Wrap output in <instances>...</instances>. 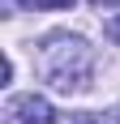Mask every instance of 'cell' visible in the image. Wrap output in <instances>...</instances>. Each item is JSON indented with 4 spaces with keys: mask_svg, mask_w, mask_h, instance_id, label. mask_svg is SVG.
<instances>
[{
    "mask_svg": "<svg viewBox=\"0 0 120 124\" xmlns=\"http://www.w3.org/2000/svg\"><path fill=\"white\" fill-rule=\"evenodd\" d=\"M90 4H99V9H111V4H120V0H90Z\"/></svg>",
    "mask_w": 120,
    "mask_h": 124,
    "instance_id": "obj_5",
    "label": "cell"
},
{
    "mask_svg": "<svg viewBox=\"0 0 120 124\" xmlns=\"http://www.w3.org/2000/svg\"><path fill=\"white\" fill-rule=\"evenodd\" d=\"M26 9H73V0H22Z\"/></svg>",
    "mask_w": 120,
    "mask_h": 124,
    "instance_id": "obj_3",
    "label": "cell"
},
{
    "mask_svg": "<svg viewBox=\"0 0 120 124\" xmlns=\"http://www.w3.org/2000/svg\"><path fill=\"white\" fill-rule=\"evenodd\" d=\"M103 124H120V107H111V111L103 116Z\"/></svg>",
    "mask_w": 120,
    "mask_h": 124,
    "instance_id": "obj_4",
    "label": "cell"
},
{
    "mask_svg": "<svg viewBox=\"0 0 120 124\" xmlns=\"http://www.w3.org/2000/svg\"><path fill=\"white\" fill-rule=\"evenodd\" d=\"M4 124H56V111L43 94H17L4 103Z\"/></svg>",
    "mask_w": 120,
    "mask_h": 124,
    "instance_id": "obj_2",
    "label": "cell"
},
{
    "mask_svg": "<svg viewBox=\"0 0 120 124\" xmlns=\"http://www.w3.org/2000/svg\"><path fill=\"white\" fill-rule=\"evenodd\" d=\"M94 69V51L77 34H47L39 47V73L60 94H82Z\"/></svg>",
    "mask_w": 120,
    "mask_h": 124,
    "instance_id": "obj_1",
    "label": "cell"
}]
</instances>
